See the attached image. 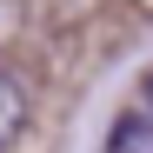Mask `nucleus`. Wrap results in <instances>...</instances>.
<instances>
[{"label":"nucleus","instance_id":"nucleus-1","mask_svg":"<svg viewBox=\"0 0 153 153\" xmlns=\"http://www.w3.org/2000/svg\"><path fill=\"white\" fill-rule=\"evenodd\" d=\"M107 153H153V113H120L107 133Z\"/></svg>","mask_w":153,"mask_h":153},{"label":"nucleus","instance_id":"nucleus-2","mask_svg":"<svg viewBox=\"0 0 153 153\" xmlns=\"http://www.w3.org/2000/svg\"><path fill=\"white\" fill-rule=\"evenodd\" d=\"M20 126H27V87H20L13 73L0 67V146H7Z\"/></svg>","mask_w":153,"mask_h":153},{"label":"nucleus","instance_id":"nucleus-3","mask_svg":"<svg viewBox=\"0 0 153 153\" xmlns=\"http://www.w3.org/2000/svg\"><path fill=\"white\" fill-rule=\"evenodd\" d=\"M146 100H153V80H146Z\"/></svg>","mask_w":153,"mask_h":153}]
</instances>
